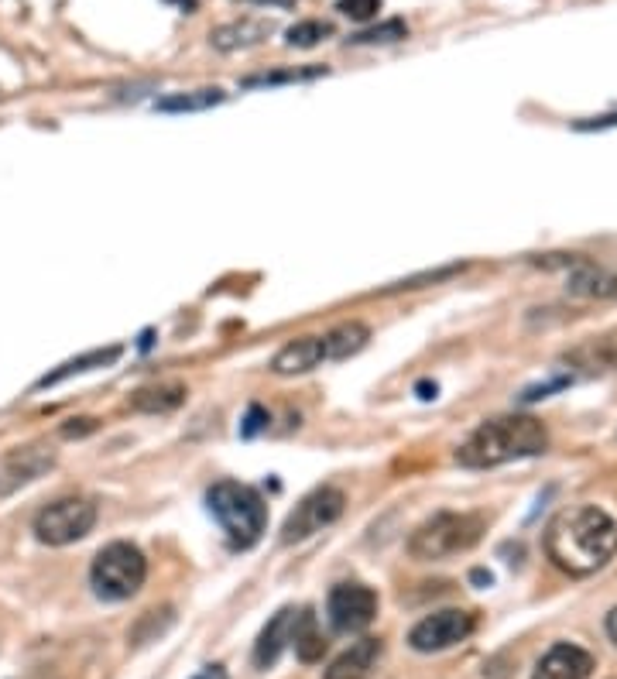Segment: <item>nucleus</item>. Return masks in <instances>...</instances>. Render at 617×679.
<instances>
[{"mask_svg": "<svg viewBox=\"0 0 617 679\" xmlns=\"http://www.w3.org/2000/svg\"><path fill=\"white\" fill-rule=\"evenodd\" d=\"M546 556L570 577H590L617 556V522L597 505L559 511L546 529Z\"/></svg>", "mask_w": 617, "mask_h": 679, "instance_id": "1", "label": "nucleus"}, {"mask_svg": "<svg viewBox=\"0 0 617 679\" xmlns=\"http://www.w3.org/2000/svg\"><path fill=\"white\" fill-rule=\"evenodd\" d=\"M549 450V433L535 415H501L467 436L456 460L470 470H491L511 460H528Z\"/></svg>", "mask_w": 617, "mask_h": 679, "instance_id": "2", "label": "nucleus"}, {"mask_svg": "<svg viewBox=\"0 0 617 679\" xmlns=\"http://www.w3.org/2000/svg\"><path fill=\"white\" fill-rule=\"evenodd\" d=\"M213 518L220 522V529L227 532L230 546L234 549H251L268 529V505L254 487L240 481H220L210 487L206 494Z\"/></svg>", "mask_w": 617, "mask_h": 679, "instance_id": "3", "label": "nucleus"}, {"mask_svg": "<svg viewBox=\"0 0 617 679\" xmlns=\"http://www.w3.org/2000/svg\"><path fill=\"white\" fill-rule=\"evenodd\" d=\"M484 529H487L484 515H474V511H439V515H432L429 522H422L419 529L408 535V556L422 559V563L460 556L477 546Z\"/></svg>", "mask_w": 617, "mask_h": 679, "instance_id": "4", "label": "nucleus"}, {"mask_svg": "<svg viewBox=\"0 0 617 679\" xmlns=\"http://www.w3.org/2000/svg\"><path fill=\"white\" fill-rule=\"evenodd\" d=\"M148 580V559L131 542H110L96 553L90 566L93 594L103 601H127Z\"/></svg>", "mask_w": 617, "mask_h": 679, "instance_id": "5", "label": "nucleus"}, {"mask_svg": "<svg viewBox=\"0 0 617 679\" xmlns=\"http://www.w3.org/2000/svg\"><path fill=\"white\" fill-rule=\"evenodd\" d=\"M96 525V505L86 498H59L35 515V539L45 546H72Z\"/></svg>", "mask_w": 617, "mask_h": 679, "instance_id": "6", "label": "nucleus"}, {"mask_svg": "<svg viewBox=\"0 0 617 679\" xmlns=\"http://www.w3.org/2000/svg\"><path fill=\"white\" fill-rule=\"evenodd\" d=\"M343 505H347V494L340 487H316L312 494L295 505L292 515L285 518L282 525V546H295V542H306L309 535L330 529L336 518L343 515Z\"/></svg>", "mask_w": 617, "mask_h": 679, "instance_id": "7", "label": "nucleus"}, {"mask_svg": "<svg viewBox=\"0 0 617 679\" xmlns=\"http://www.w3.org/2000/svg\"><path fill=\"white\" fill-rule=\"evenodd\" d=\"M470 631H474V614L460 611V607H446V611H436V614H429V618H422L419 625L408 631V645L422 655L446 652V649H453V645H460Z\"/></svg>", "mask_w": 617, "mask_h": 679, "instance_id": "8", "label": "nucleus"}, {"mask_svg": "<svg viewBox=\"0 0 617 679\" xmlns=\"http://www.w3.org/2000/svg\"><path fill=\"white\" fill-rule=\"evenodd\" d=\"M326 614H330V625L343 635L364 631L378 618V594L367 583H336L326 601Z\"/></svg>", "mask_w": 617, "mask_h": 679, "instance_id": "9", "label": "nucleus"}, {"mask_svg": "<svg viewBox=\"0 0 617 679\" xmlns=\"http://www.w3.org/2000/svg\"><path fill=\"white\" fill-rule=\"evenodd\" d=\"M55 467V453L45 450V446H24V450H14L11 457L4 460L0 467V498L4 494H14L18 487L35 484L38 477L48 474Z\"/></svg>", "mask_w": 617, "mask_h": 679, "instance_id": "10", "label": "nucleus"}, {"mask_svg": "<svg viewBox=\"0 0 617 679\" xmlns=\"http://www.w3.org/2000/svg\"><path fill=\"white\" fill-rule=\"evenodd\" d=\"M594 673V655L573 642H556L535 662L532 679H590Z\"/></svg>", "mask_w": 617, "mask_h": 679, "instance_id": "11", "label": "nucleus"}, {"mask_svg": "<svg viewBox=\"0 0 617 679\" xmlns=\"http://www.w3.org/2000/svg\"><path fill=\"white\" fill-rule=\"evenodd\" d=\"M319 364H326V347L323 337H299L292 343H285L275 357H271V371L278 378H295V374H309Z\"/></svg>", "mask_w": 617, "mask_h": 679, "instance_id": "12", "label": "nucleus"}, {"mask_svg": "<svg viewBox=\"0 0 617 679\" xmlns=\"http://www.w3.org/2000/svg\"><path fill=\"white\" fill-rule=\"evenodd\" d=\"M381 652H384L381 638H360V642L350 645L347 652L336 655L323 679H367L371 669L378 666Z\"/></svg>", "mask_w": 617, "mask_h": 679, "instance_id": "13", "label": "nucleus"}, {"mask_svg": "<svg viewBox=\"0 0 617 679\" xmlns=\"http://www.w3.org/2000/svg\"><path fill=\"white\" fill-rule=\"evenodd\" d=\"M268 35H275V21H268V18H240V21H230V25L213 28L210 42H213V49H220V52H237V49L261 45Z\"/></svg>", "mask_w": 617, "mask_h": 679, "instance_id": "14", "label": "nucleus"}, {"mask_svg": "<svg viewBox=\"0 0 617 679\" xmlns=\"http://www.w3.org/2000/svg\"><path fill=\"white\" fill-rule=\"evenodd\" d=\"M566 364L583 374H611L617 371V333H604V337H590L580 347L566 354Z\"/></svg>", "mask_w": 617, "mask_h": 679, "instance_id": "15", "label": "nucleus"}, {"mask_svg": "<svg viewBox=\"0 0 617 679\" xmlns=\"http://www.w3.org/2000/svg\"><path fill=\"white\" fill-rule=\"evenodd\" d=\"M295 618H299V614H295L292 607H282V611H278L275 618L264 625V631L258 635V645H254V666H258V669L275 666L278 655L285 652V645L292 642Z\"/></svg>", "mask_w": 617, "mask_h": 679, "instance_id": "16", "label": "nucleus"}, {"mask_svg": "<svg viewBox=\"0 0 617 679\" xmlns=\"http://www.w3.org/2000/svg\"><path fill=\"white\" fill-rule=\"evenodd\" d=\"M186 385L179 381H158V385H144L131 395V409L144 415H168L186 402Z\"/></svg>", "mask_w": 617, "mask_h": 679, "instance_id": "17", "label": "nucleus"}, {"mask_svg": "<svg viewBox=\"0 0 617 679\" xmlns=\"http://www.w3.org/2000/svg\"><path fill=\"white\" fill-rule=\"evenodd\" d=\"M566 289H570V295H580V299H611V295H617V271L576 261V271L566 278Z\"/></svg>", "mask_w": 617, "mask_h": 679, "instance_id": "18", "label": "nucleus"}, {"mask_svg": "<svg viewBox=\"0 0 617 679\" xmlns=\"http://www.w3.org/2000/svg\"><path fill=\"white\" fill-rule=\"evenodd\" d=\"M120 354H124V347H120V343H114V347H100V350H86V354L72 357V361L55 367V371H48L45 378H38L35 388L38 391H42V388H55V385H62L66 378H72V374H86V371H93V367L114 364Z\"/></svg>", "mask_w": 617, "mask_h": 679, "instance_id": "19", "label": "nucleus"}, {"mask_svg": "<svg viewBox=\"0 0 617 679\" xmlns=\"http://www.w3.org/2000/svg\"><path fill=\"white\" fill-rule=\"evenodd\" d=\"M371 340V330H367L360 319H350V323L333 326L330 333H323V347H326V361H347V357L360 354Z\"/></svg>", "mask_w": 617, "mask_h": 679, "instance_id": "20", "label": "nucleus"}, {"mask_svg": "<svg viewBox=\"0 0 617 679\" xmlns=\"http://www.w3.org/2000/svg\"><path fill=\"white\" fill-rule=\"evenodd\" d=\"M292 645H295V655H299L302 662H319L326 655V638H323V631H319L316 614L312 611H302L299 618H295Z\"/></svg>", "mask_w": 617, "mask_h": 679, "instance_id": "21", "label": "nucleus"}, {"mask_svg": "<svg viewBox=\"0 0 617 679\" xmlns=\"http://www.w3.org/2000/svg\"><path fill=\"white\" fill-rule=\"evenodd\" d=\"M227 100L223 90H192V93H172V97L158 100L162 114H196V110H210L216 103Z\"/></svg>", "mask_w": 617, "mask_h": 679, "instance_id": "22", "label": "nucleus"}, {"mask_svg": "<svg viewBox=\"0 0 617 679\" xmlns=\"http://www.w3.org/2000/svg\"><path fill=\"white\" fill-rule=\"evenodd\" d=\"M330 69L326 66H306V69H271V73H254V76H244L240 79V86L244 90H254V86H285V83H309V79H319L326 76Z\"/></svg>", "mask_w": 617, "mask_h": 679, "instance_id": "23", "label": "nucleus"}, {"mask_svg": "<svg viewBox=\"0 0 617 679\" xmlns=\"http://www.w3.org/2000/svg\"><path fill=\"white\" fill-rule=\"evenodd\" d=\"M402 38H408V25L402 18H391V21H381V25L350 35V42L354 45H391V42H402Z\"/></svg>", "mask_w": 617, "mask_h": 679, "instance_id": "24", "label": "nucleus"}, {"mask_svg": "<svg viewBox=\"0 0 617 679\" xmlns=\"http://www.w3.org/2000/svg\"><path fill=\"white\" fill-rule=\"evenodd\" d=\"M330 35H333L330 21H299V25L285 31V42L292 45V49H312V45H319Z\"/></svg>", "mask_w": 617, "mask_h": 679, "instance_id": "25", "label": "nucleus"}, {"mask_svg": "<svg viewBox=\"0 0 617 679\" xmlns=\"http://www.w3.org/2000/svg\"><path fill=\"white\" fill-rule=\"evenodd\" d=\"M381 4H384V0H340V4H336V11L347 14L350 21H371L374 14L381 11Z\"/></svg>", "mask_w": 617, "mask_h": 679, "instance_id": "26", "label": "nucleus"}, {"mask_svg": "<svg viewBox=\"0 0 617 679\" xmlns=\"http://www.w3.org/2000/svg\"><path fill=\"white\" fill-rule=\"evenodd\" d=\"M158 614H162V611H148V614H144L141 625L131 631V642H134V645L151 642V638H158L168 625H172V621H162V625H158Z\"/></svg>", "mask_w": 617, "mask_h": 679, "instance_id": "27", "label": "nucleus"}, {"mask_svg": "<svg viewBox=\"0 0 617 679\" xmlns=\"http://www.w3.org/2000/svg\"><path fill=\"white\" fill-rule=\"evenodd\" d=\"M460 271H463V265H450V268H439V271H426V275H415V278H405V282L391 285V292H398V289H422V282H443V278L460 275Z\"/></svg>", "mask_w": 617, "mask_h": 679, "instance_id": "28", "label": "nucleus"}, {"mask_svg": "<svg viewBox=\"0 0 617 679\" xmlns=\"http://www.w3.org/2000/svg\"><path fill=\"white\" fill-rule=\"evenodd\" d=\"M264 426H268V412L254 405V409L247 412V422H244V429H240V433H244V436H254V433H261Z\"/></svg>", "mask_w": 617, "mask_h": 679, "instance_id": "29", "label": "nucleus"}, {"mask_svg": "<svg viewBox=\"0 0 617 679\" xmlns=\"http://www.w3.org/2000/svg\"><path fill=\"white\" fill-rule=\"evenodd\" d=\"M617 124V110L607 117H594V121H576V131H600V127H614Z\"/></svg>", "mask_w": 617, "mask_h": 679, "instance_id": "30", "label": "nucleus"}, {"mask_svg": "<svg viewBox=\"0 0 617 679\" xmlns=\"http://www.w3.org/2000/svg\"><path fill=\"white\" fill-rule=\"evenodd\" d=\"M93 426H96L93 419H83V426H66V429H62V436H83V433H90Z\"/></svg>", "mask_w": 617, "mask_h": 679, "instance_id": "31", "label": "nucleus"}, {"mask_svg": "<svg viewBox=\"0 0 617 679\" xmlns=\"http://www.w3.org/2000/svg\"><path fill=\"white\" fill-rule=\"evenodd\" d=\"M607 635H611V642L617 645V607L607 614Z\"/></svg>", "mask_w": 617, "mask_h": 679, "instance_id": "32", "label": "nucleus"}, {"mask_svg": "<svg viewBox=\"0 0 617 679\" xmlns=\"http://www.w3.org/2000/svg\"><path fill=\"white\" fill-rule=\"evenodd\" d=\"M165 4H175V7H179V11H196V7H199V0H165Z\"/></svg>", "mask_w": 617, "mask_h": 679, "instance_id": "33", "label": "nucleus"}, {"mask_svg": "<svg viewBox=\"0 0 617 679\" xmlns=\"http://www.w3.org/2000/svg\"><path fill=\"white\" fill-rule=\"evenodd\" d=\"M196 679H227V673H223L220 666H210V669H206V673H199Z\"/></svg>", "mask_w": 617, "mask_h": 679, "instance_id": "34", "label": "nucleus"}, {"mask_svg": "<svg viewBox=\"0 0 617 679\" xmlns=\"http://www.w3.org/2000/svg\"><path fill=\"white\" fill-rule=\"evenodd\" d=\"M240 4H292V0H240Z\"/></svg>", "mask_w": 617, "mask_h": 679, "instance_id": "35", "label": "nucleus"}]
</instances>
